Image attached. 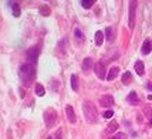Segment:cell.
<instances>
[{"mask_svg":"<svg viewBox=\"0 0 152 139\" xmlns=\"http://www.w3.org/2000/svg\"><path fill=\"white\" fill-rule=\"evenodd\" d=\"M19 77L24 82V85H27V87L32 85V82L36 78V70H34L33 64H30V63L22 64L20 68H19Z\"/></svg>","mask_w":152,"mask_h":139,"instance_id":"1","label":"cell"},{"mask_svg":"<svg viewBox=\"0 0 152 139\" xmlns=\"http://www.w3.org/2000/svg\"><path fill=\"white\" fill-rule=\"evenodd\" d=\"M82 111H84V115H85L87 122H90V123H95L97 122L98 112H97V108L94 106V104H92V102L85 101V102L82 104Z\"/></svg>","mask_w":152,"mask_h":139,"instance_id":"2","label":"cell"},{"mask_svg":"<svg viewBox=\"0 0 152 139\" xmlns=\"http://www.w3.org/2000/svg\"><path fill=\"white\" fill-rule=\"evenodd\" d=\"M135 9H136V0H131L129 1V20H128V26L131 30L135 26Z\"/></svg>","mask_w":152,"mask_h":139,"instance_id":"3","label":"cell"},{"mask_svg":"<svg viewBox=\"0 0 152 139\" xmlns=\"http://www.w3.org/2000/svg\"><path fill=\"white\" fill-rule=\"evenodd\" d=\"M39 56H40V46H34V47L27 50V60L30 61V64L36 63Z\"/></svg>","mask_w":152,"mask_h":139,"instance_id":"4","label":"cell"},{"mask_svg":"<svg viewBox=\"0 0 152 139\" xmlns=\"http://www.w3.org/2000/svg\"><path fill=\"white\" fill-rule=\"evenodd\" d=\"M44 121H46V125H47V126H53L54 122L57 121V112L54 109L46 111V114H44Z\"/></svg>","mask_w":152,"mask_h":139,"instance_id":"5","label":"cell"},{"mask_svg":"<svg viewBox=\"0 0 152 139\" xmlns=\"http://www.w3.org/2000/svg\"><path fill=\"white\" fill-rule=\"evenodd\" d=\"M94 71H95L97 77L100 78V80H104V78H107V74H105V64L104 63H97L95 67H94Z\"/></svg>","mask_w":152,"mask_h":139,"instance_id":"6","label":"cell"},{"mask_svg":"<svg viewBox=\"0 0 152 139\" xmlns=\"http://www.w3.org/2000/svg\"><path fill=\"white\" fill-rule=\"evenodd\" d=\"M100 105L105 106V108L112 106V105H114V97H112V95H110V94L103 95V97H101V99H100Z\"/></svg>","mask_w":152,"mask_h":139,"instance_id":"7","label":"cell"},{"mask_svg":"<svg viewBox=\"0 0 152 139\" xmlns=\"http://www.w3.org/2000/svg\"><path fill=\"white\" fill-rule=\"evenodd\" d=\"M65 114H67V118H68V121L71 123H74L77 121V118H75V112H74V108L71 105H67L65 106Z\"/></svg>","mask_w":152,"mask_h":139,"instance_id":"8","label":"cell"},{"mask_svg":"<svg viewBox=\"0 0 152 139\" xmlns=\"http://www.w3.org/2000/svg\"><path fill=\"white\" fill-rule=\"evenodd\" d=\"M118 73H120V68H118V67H111V68H110V73L107 74V80H108V81L115 80V78L118 77Z\"/></svg>","mask_w":152,"mask_h":139,"instance_id":"9","label":"cell"},{"mask_svg":"<svg viewBox=\"0 0 152 139\" xmlns=\"http://www.w3.org/2000/svg\"><path fill=\"white\" fill-rule=\"evenodd\" d=\"M152 51V41L151 40H145L144 44H142V48H141V53L146 56V54H149Z\"/></svg>","mask_w":152,"mask_h":139,"instance_id":"10","label":"cell"},{"mask_svg":"<svg viewBox=\"0 0 152 139\" xmlns=\"http://www.w3.org/2000/svg\"><path fill=\"white\" fill-rule=\"evenodd\" d=\"M127 99H128L129 104H132V105H138V104H139V98H138V95H136L135 91L129 92V95H128V98Z\"/></svg>","mask_w":152,"mask_h":139,"instance_id":"11","label":"cell"},{"mask_svg":"<svg viewBox=\"0 0 152 139\" xmlns=\"http://www.w3.org/2000/svg\"><path fill=\"white\" fill-rule=\"evenodd\" d=\"M135 73L138 74V75H144V73H145L144 63H142V61H139V60L135 63Z\"/></svg>","mask_w":152,"mask_h":139,"instance_id":"12","label":"cell"},{"mask_svg":"<svg viewBox=\"0 0 152 139\" xmlns=\"http://www.w3.org/2000/svg\"><path fill=\"white\" fill-rule=\"evenodd\" d=\"M92 66H94V63H92V60L90 57H87L82 61V70H84V71H90V70L92 68Z\"/></svg>","mask_w":152,"mask_h":139,"instance_id":"13","label":"cell"},{"mask_svg":"<svg viewBox=\"0 0 152 139\" xmlns=\"http://www.w3.org/2000/svg\"><path fill=\"white\" fill-rule=\"evenodd\" d=\"M11 10H13V16L14 17H19L20 16V6H19V3L17 1H11Z\"/></svg>","mask_w":152,"mask_h":139,"instance_id":"14","label":"cell"},{"mask_svg":"<svg viewBox=\"0 0 152 139\" xmlns=\"http://www.w3.org/2000/svg\"><path fill=\"white\" fill-rule=\"evenodd\" d=\"M104 43V33L103 31H97L95 33V44L97 46H103Z\"/></svg>","mask_w":152,"mask_h":139,"instance_id":"15","label":"cell"},{"mask_svg":"<svg viewBox=\"0 0 152 139\" xmlns=\"http://www.w3.org/2000/svg\"><path fill=\"white\" fill-rule=\"evenodd\" d=\"M74 36H75V38H77L78 43H84V38H85V37H84V33L81 31L80 29H75V30H74Z\"/></svg>","mask_w":152,"mask_h":139,"instance_id":"16","label":"cell"},{"mask_svg":"<svg viewBox=\"0 0 152 139\" xmlns=\"http://www.w3.org/2000/svg\"><path fill=\"white\" fill-rule=\"evenodd\" d=\"M39 11H40L41 16H50V13H51V10H50V7H48L47 4H43V6H40Z\"/></svg>","mask_w":152,"mask_h":139,"instance_id":"17","label":"cell"},{"mask_svg":"<svg viewBox=\"0 0 152 139\" xmlns=\"http://www.w3.org/2000/svg\"><path fill=\"white\" fill-rule=\"evenodd\" d=\"M71 88L74 91H78V77L75 74L71 75Z\"/></svg>","mask_w":152,"mask_h":139,"instance_id":"18","label":"cell"},{"mask_svg":"<svg viewBox=\"0 0 152 139\" xmlns=\"http://www.w3.org/2000/svg\"><path fill=\"white\" fill-rule=\"evenodd\" d=\"M131 80H132V74L129 73V71H125L124 73V75H122V84H129L131 82Z\"/></svg>","mask_w":152,"mask_h":139,"instance_id":"19","label":"cell"},{"mask_svg":"<svg viewBox=\"0 0 152 139\" xmlns=\"http://www.w3.org/2000/svg\"><path fill=\"white\" fill-rule=\"evenodd\" d=\"M117 129H118V122L117 121H111L110 125H108V128H107V131L110 132V133H112V132H115Z\"/></svg>","mask_w":152,"mask_h":139,"instance_id":"20","label":"cell"},{"mask_svg":"<svg viewBox=\"0 0 152 139\" xmlns=\"http://www.w3.org/2000/svg\"><path fill=\"white\" fill-rule=\"evenodd\" d=\"M36 94H37L39 97H43V95L46 94V90H44V87H43L41 84H36Z\"/></svg>","mask_w":152,"mask_h":139,"instance_id":"21","label":"cell"},{"mask_svg":"<svg viewBox=\"0 0 152 139\" xmlns=\"http://www.w3.org/2000/svg\"><path fill=\"white\" fill-rule=\"evenodd\" d=\"M94 3H95V0H81V4L84 9H91Z\"/></svg>","mask_w":152,"mask_h":139,"instance_id":"22","label":"cell"},{"mask_svg":"<svg viewBox=\"0 0 152 139\" xmlns=\"http://www.w3.org/2000/svg\"><path fill=\"white\" fill-rule=\"evenodd\" d=\"M105 36H107V40L108 41L112 40V27H107L105 29Z\"/></svg>","mask_w":152,"mask_h":139,"instance_id":"23","label":"cell"},{"mask_svg":"<svg viewBox=\"0 0 152 139\" xmlns=\"http://www.w3.org/2000/svg\"><path fill=\"white\" fill-rule=\"evenodd\" d=\"M112 139H127V135H125L124 132H118V133L114 135V138Z\"/></svg>","mask_w":152,"mask_h":139,"instance_id":"24","label":"cell"},{"mask_svg":"<svg viewBox=\"0 0 152 139\" xmlns=\"http://www.w3.org/2000/svg\"><path fill=\"white\" fill-rule=\"evenodd\" d=\"M112 115H114V112H112L111 109H110V111H105V112H104V118H107V119H110V118H111Z\"/></svg>","mask_w":152,"mask_h":139,"instance_id":"25","label":"cell"},{"mask_svg":"<svg viewBox=\"0 0 152 139\" xmlns=\"http://www.w3.org/2000/svg\"><path fill=\"white\" fill-rule=\"evenodd\" d=\"M63 138V133H61V131H57L56 133V139H61Z\"/></svg>","mask_w":152,"mask_h":139,"instance_id":"26","label":"cell"},{"mask_svg":"<svg viewBox=\"0 0 152 139\" xmlns=\"http://www.w3.org/2000/svg\"><path fill=\"white\" fill-rule=\"evenodd\" d=\"M146 90L152 91V82H146Z\"/></svg>","mask_w":152,"mask_h":139,"instance_id":"27","label":"cell"},{"mask_svg":"<svg viewBox=\"0 0 152 139\" xmlns=\"http://www.w3.org/2000/svg\"><path fill=\"white\" fill-rule=\"evenodd\" d=\"M149 126H152V118H151V121H149Z\"/></svg>","mask_w":152,"mask_h":139,"instance_id":"28","label":"cell"},{"mask_svg":"<svg viewBox=\"0 0 152 139\" xmlns=\"http://www.w3.org/2000/svg\"><path fill=\"white\" fill-rule=\"evenodd\" d=\"M47 139H51V138H50V136H48V138H47Z\"/></svg>","mask_w":152,"mask_h":139,"instance_id":"29","label":"cell"},{"mask_svg":"<svg viewBox=\"0 0 152 139\" xmlns=\"http://www.w3.org/2000/svg\"><path fill=\"white\" fill-rule=\"evenodd\" d=\"M16 1H17V0H16Z\"/></svg>","mask_w":152,"mask_h":139,"instance_id":"30","label":"cell"}]
</instances>
